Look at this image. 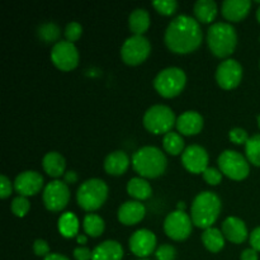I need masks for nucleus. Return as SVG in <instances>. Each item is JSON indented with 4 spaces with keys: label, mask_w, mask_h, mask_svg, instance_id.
<instances>
[{
    "label": "nucleus",
    "mask_w": 260,
    "mask_h": 260,
    "mask_svg": "<svg viewBox=\"0 0 260 260\" xmlns=\"http://www.w3.org/2000/svg\"><path fill=\"white\" fill-rule=\"evenodd\" d=\"M38 36L42 38L45 42H55L60 37V28L55 23H43L40 28H38Z\"/></svg>",
    "instance_id": "nucleus-32"
},
{
    "label": "nucleus",
    "mask_w": 260,
    "mask_h": 260,
    "mask_svg": "<svg viewBox=\"0 0 260 260\" xmlns=\"http://www.w3.org/2000/svg\"><path fill=\"white\" fill-rule=\"evenodd\" d=\"M249 241H250L251 248L260 253V226L251 231L250 235H249Z\"/></svg>",
    "instance_id": "nucleus-42"
},
{
    "label": "nucleus",
    "mask_w": 260,
    "mask_h": 260,
    "mask_svg": "<svg viewBox=\"0 0 260 260\" xmlns=\"http://www.w3.org/2000/svg\"><path fill=\"white\" fill-rule=\"evenodd\" d=\"M118 220L119 222L126 226L137 225L140 221L144 220L146 215V208L139 201H127L118 208Z\"/></svg>",
    "instance_id": "nucleus-18"
},
{
    "label": "nucleus",
    "mask_w": 260,
    "mask_h": 260,
    "mask_svg": "<svg viewBox=\"0 0 260 260\" xmlns=\"http://www.w3.org/2000/svg\"><path fill=\"white\" fill-rule=\"evenodd\" d=\"M152 7L164 15H172L177 12L178 3L175 0H156L152 2Z\"/></svg>",
    "instance_id": "nucleus-34"
},
{
    "label": "nucleus",
    "mask_w": 260,
    "mask_h": 260,
    "mask_svg": "<svg viewBox=\"0 0 260 260\" xmlns=\"http://www.w3.org/2000/svg\"><path fill=\"white\" fill-rule=\"evenodd\" d=\"M151 43L145 36H131L121 47V57L127 65L136 66L144 62L150 55Z\"/></svg>",
    "instance_id": "nucleus-9"
},
{
    "label": "nucleus",
    "mask_w": 260,
    "mask_h": 260,
    "mask_svg": "<svg viewBox=\"0 0 260 260\" xmlns=\"http://www.w3.org/2000/svg\"><path fill=\"white\" fill-rule=\"evenodd\" d=\"M245 156L249 162L260 168V134L251 136L245 144Z\"/></svg>",
    "instance_id": "nucleus-31"
},
{
    "label": "nucleus",
    "mask_w": 260,
    "mask_h": 260,
    "mask_svg": "<svg viewBox=\"0 0 260 260\" xmlns=\"http://www.w3.org/2000/svg\"><path fill=\"white\" fill-rule=\"evenodd\" d=\"M73 255L75 260H91L93 258V250H90L86 246H78L74 249Z\"/></svg>",
    "instance_id": "nucleus-41"
},
{
    "label": "nucleus",
    "mask_w": 260,
    "mask_h": 260,
    "mask_svg": "<svg viewBox=\"0 0 260 260\" xmlns=\"http://www.w3.org/2000/svg\"><path fill=\"white\" fill-rule=\"evenodd\" d=\"M258 259H259L258 251L254 250L253 248L245 249L240 255V260H258Z\"/></svg>",
    "instance_id": "nucleus-43"
},
{
    "label": "nucleus",
    "mask_w": 260,
    "mask_h": 260,
    "mask_svg": "<svg viewBox=\"0 0 260 260\" xmlns=\"http://www.w3.org/2000/svg\"><path fill=\"white\" fill-rule=\"evenodd\" d=\"M177 208H178V211H184V208H185L184 202H179V203H178Z\"/></svg>",
    "instance_id": "nucleus-47"
},
{
    "label": "nucleus",
    "mask_w": 260,
    "mask_h": 260,
    "mask_svg": "<svg viewBox=\"0 0 260 260\" xmlns=\"http://www.w3.org/2000/svg\"><path fill=\"white\" fill-rule=\"evenodd\" d=\"M33 251H35V254L37 256H43V258H46V256L48 255L50 253V245H48V243L46 240H42V239H37V240L33 243Z\"/></svg>",
    "instance_id": "nucleus-39"
},
{
    "label": "nucleus",
    "mask_w": 260,
    "mask_h": 260,
    "mask_svg": "<svg viewBox=\"0 0 260 260\" xmlns=\"http://www.w3.org/2000/svg\"><path fill=\"white\" fill-rule=\"evenodd\" d=\"M127 193L135 198V201H145L151 197L152 188L150 183L145 178L136 177L132 178L127 183Z\"/></svg>",
    "instance_id": "nucleus-25"
},
{
    "label": "nucleus",
    "mask_w": 260,
    "mask_h": 260,
    "mask_svg": "<svg viewBox=\"0 0 260 260\" xmlns=\"http://www.w3.org/2000/svg\"><path fill=\"white\" fill-rule=\"evenodd\" d=\"M193 221L184 211H173L165 217L164 233L174 241H183L189 238L192 233Z\"/></svg>",
    "instance_id": "nucleus-10"
},
{
    "label": "nucleus",
    "mask_w": 260,
    "mask_h": 260,
    "mask_svg": "<svg viewBox=\"0 0 260 260\" xmlns=\"http://www.w3.org/2000/svg\"><path fill=\"white\" fill-rule=\"evenodd\" d=\"M62 178H63L62 182H65L66 184H74V183L78 182V174H76V172H74V170H69V172H66Z\"/></svg>",
    "instance_id": "nucleus-44"
},
{
    "label": "nucleus",
    "mask_w": 260,
    "mask_h": 260,
    "mask_svg": "<svg viewBox=\"0 0 260 260\" xmlns=\"http://www.w3.org/2000/svg\"><path fill=\"white\" fill-rule=\"evenodd\" d=\"M250 8V0H225L221 5V13L230 22H240L249 14Z\"/></svg>",
    "instance_id": "nucleus-20"
},
{
    "label": "nucleus",
    "mask_w": 260,
    "mask_h": 260,
    "mask_svg": "<svg viewBox=\"0 0 260 260\" xmlns=\"http://www.w3.org/2000/svg\"><path fill=\"white\" fill-rule=\"evenodd\" d=\"M187 84V75L183 69L177 66L162 69L154 79V88L164 98H174L179 95Z\"/></svg>",
    "instance_id": "nucleus-6"
},
{
    "label": "nucleus",
    "mask_w": 260,
    "mask_h": 260,
    "mask_svg": "<svg viewBox=\"0 0 260 260\" xmlns=\"http://www.w3.org/2000/svg\"><path fill=\"white\" fill-rule=\"evenodd\" d=\"M162 147L170 155H179L184 151V140L179 132H168L162 139Z\"/></svg>",
    "instance_id": "nucleus-30"
},
{
    "label": "nucleus",
    "mask_w": 260,
    "mask_h": 260,
    "mask_svg": "<svg viewBox=\"0 0 260 260\" xmlns=\"http://www.w3.org/2000/svg\"><path fill=\"white\" fill-rule=\"evenodd\" d=\"M128 27L134 35L144 36L150 27V14L145 8L132 10L128 17Z\"/></svg>",
    "instance_id": "nucleus-24"
},
{
    "label": "nucleus",
    "mask_w": 260,
    "mask_h": 260,
    "mask_svg": "<svg viewBox=\"0 0 260 260\" xmlns=\"http://www.w3.org/2000/svg\"><path fill=\"white\" fill-rule=\"evenodd\" d=\"M217 4L213 0H198L193 7L196 19L201 23L213 22L217 15Z\"/></svg>",
    "instance_id": "nucleus-26"
},
{
    "label": "nucleus",
    "mask_w": 260,
    "mask_h": 260,
    "mask_svg": "<svg viewBox=\"0 0 260 260\" xmlns=\"http://www.w3.org/2000/svg\"><path fill=\"white\" fill-rule=\"evenodd\" d=\"M168 159L164 152L156 146H144L132 155V168L145 179H155L167 170Z\"/></svg>",
    "instance_id": "nucleus-2"
},
{
    "label": "nucleus",
    "mask_w": 260,
    "mask_h": 260,
    "mask_svg": "<svg viewBox=\"0 0 260 260\" xmlns=\"http://www.w3.org/2000/svg\"><path fill=\"white\" fill-rule=\"evenodd\" d=\"M222 234L229 241L234 244H243L249 236L245 222L241 218L234 216H230L223 221Z\"/></svg>",
    "instance_id": "nucleus-19"
},
{
    "label": "nucleus",
    "mask_w": 260,
    "mask_h": 260,
    "mask_svg": "<svg viewBox=\"0 0 260 260\" xmlns=\"http://www.w3.org/2000/svg\"><path fill=\"white\" fill-rule=\"evenodd\" d=\"M256 19H258V22L260 23V5L258 9H256Z\"/></svg>",
    "instance_id": "nucleus-48"
},
{
    "label": "nucleus",
    "mask_w": 260,
    "mask_h": 260,
    "mask_svg": "<svg viewBox=\"0 0 260 260\" xmlns=\"http://www.w3.org/2000/svg\"><path fill=\"white\" fill-rule=\"evenodd\" d=\"M129 162H131V160H129L128 155L122 150H117V151L107 155V157L104 159V170H106L107 174L118 177V175L124 174L127 172Z\"/></svg>",
    "instance_id": "nucleus-21"
},
{
    "label": "nucleus",
    "mask_w": 260,
    "mask_h": 260,
    "mask_svg": "<svg viewBox=\"0 0 260 260\" xmlns=\"http://www.w3.org/2000/svg\"><path fill=\"white\" fill-rule=\"evenodd\" d=\"M63 35H65L66 41L69 42H75L83 35V25L79 22H70L66 24L65 30H63Z\"/></svg>",
    "instance_id": "nucleus-35"
},
{
    "label": "nucleus",
    "mask_w": 260,
    "mask_h": 260,
    "mask_svg": "<svg viewBox=\"0 0 260 260\" xmlns=\"http://www.w3.org/2000/svg\"><path fill=\"white\" fill-rule=\"evenodd\" d=\"M217 162L221 173L233 180H244L250 173V165L246 156L235 150L221 152Z\"/></svg>",
    "instance_id": "nucleus-8"
},
{
    "label": "nucleus",
    "mask_w": 260,
    "mask_h": 260,
    "mask_svg": "<svg viewBox=\"0 0 260 260\" xmlns=\"http://www.w3.org/2000/svg\"><path fill=\"white\" fill-rule=\"evenodd\" d=\"M43 260H70L68 256L62 255V254H58V253H51L48 254Z\"/></svg>",
    "instance_id": "nucleus-45"
},
{
    "label": "nucleus",
    "mask_w": 260,
    "mask_h": 260,
    "mask_svg": "<svg viewBox=\"0 0 260 260\" xmlns=\"http://www.w3.org/2000/svg\"><path fill=\"white\" fill-rule=\"evenodd\" d=\"M58 231L66 239L76 238L79 235V220L73 212H65L58 218Z\"/></svg>",
    "instance_id": "nucleus-28"
},
{
    "label": "nucleus",
    "mask_w": 260,
    "mask_h": 260,
    "mask_svg": "<svg viewBox=\"0 0 260 260\" xmlns=\"http://www.w3.org/2000/svg\"><path fill=\"white\" fill-rule=\"evenodd\" d=\"M15 192L23 197H30L40 193L43 187V177L36 170H25L17 175L14 183Z\"/></svg>",
    "instance_id": "nucleus-16"
},
{
    "label": "nucleus",
    "mask_w": 260,
    "mask_h": 260,
    "mask_svg": "<svg viewBox=\"0 0 260 260\" xmlns=\"http://www.w3.org/2000/svg\"><path fill=\"white\" fill-rule=\"evenodd\" d=\"M13 187L14 185L12 184L9 178L5 177V175L0 177V197H2V200H5V198H8L12 194Z\"/></svg>",
    "instance_id": "nucleus-40"
},
{
    "label": "nucleus",
    "mask_w": 260,
    "mask_h": 260,
    "mask_svg": "<svg viewBox=\"0 0 260 260\" xmlns=\"http://www.w3.org/2000/svg\"><path fill=\"white\" fill-rule=\"evenodd\" d=\"M201 239H202L205 248L211 253H218L225 246V236H223L222 231L213 228V226L210 229H206Z\"/></svg>",
    "instance_id": "nucleus-27"
},
{
    "label": "nucleus",
    "mask_w": 260,
    "mask_h": 260,
    "mask_svg": "<svg viewBox=\"0 0 260 260\" xmlns=\"http://www.w3.org/2000/svg\"><path fill=\"white\" fill-rule=\"evenodd\" d=\"M108 185L99 178H91L80 184L76 192V201L79 207L86 212L99 210L108 198Z\"/></svg>",
    "instance_id": "nucleus-5"
},
{
    "label": "nucleus",
    "mask_w": 260,
    "mask_h": 260,
    "mask_svg": "<svg viewBox=\"0 0 260 260\" xmlns=\"http://www.w3.org/2000/svg\"><path fill=\"white\" fill-rule=\"evenodd\" d=\"M43 205L51 212H60L70 201V189L61 180H52L45 187L42 193Z\"/></svg>",
    "instance_id": "nucleus-11"
},
{
    "label": "nucleus",
    "mask_w": 260,
    "mask_h": 260,
    "mask_svg": "<svg viewBox=\"0 0 260 260\" xmlns=\"http://www.w3.org/2000/svg\"><path fill=\"white\" fill-rule=\"evenodd\" d=\"M203 124L205 121L201 113L196 111H187L178 117L175 126L182 136H193L202 131Z\"/></svg>",
    "instance_id": "nucleus-17"
},
{
    "label": "nucleus",
    "mask_w": 260,
    "mask_h": 260,
    "mask_svg": "<svg viewBox=\"0 0 260 260\" xmlns=\"http://www.w3.org/2000/svg\"><path fill=\"white\" fill-rule=\"evenodd\" d=\"M216 81L226 90L236 88L243 79V66L235 58L223 60L216 70Z\"/></svg>",
    "instance_id": "nucleus-13"
},
{
    "label": "nucleus",
    "mask_w": 260,
    "mask_h": 260,
    "mask_svg": "<svg viewBox=\"0 0 260 260\" xmlns=\"http://www.w3.org/2000/svg\"><path fill=\"white\" fill-rule=\"evenodd\" d=\"M76 241H78V244H81V245H84V244H86L88 239H86L85 235H81V234H79V235L76 236Z\"/></svg>",
    "instance_id": "nucleus-46"
},
{
    "label": "nucleus",
    "mask_w": 260,
    "mask_h": 260,
    "mask_svg": "<svg viewBox=\"0 0 260 260\" xmlns=\"http://www.w3.org/2000/svg\"><path fill=\"white\" fill-rule=\"evenodd\" d=\"M104 228H106V223L101 216L95 215V213H88L84 217L83 229L86 235L91 236V238H98L104 233Z\"/></svg>",
    "instance_id": "nucleus-29"
},
{
    "label": "nucleus",
    "mask_w": 260,
    "mask_h": 260,
    "mask_svg": "<svg viewBox=\"0 0 260 260\" xmlns=\"http://www.w3.org/2000/svg\"><path fill=\"white\" fill-rule=\"evenodd\" d=\"M51 60L60 70L71 71L79 63V51L73 42L58 41L51 50Z\"/></svg>",
    "instance_id": "nucleus-12"
},
{
    "label": "nucleus",
    "mask_w": 260,
    "mask_h": 260,
    "mask_svg": "<svg viewBox=\"0 0 260 260\" xmlns=\"http://www.w3.org/2000/svg\"><path fill=\"white\" fill-rule=\"evenodd\" d=\"M202 29L196 18L187 14L175 17L167 27L164 41L167 47L175 53H190L202 43Z\"/></svg>",
    "instance_id": "nucleus-1"
},
{
    "label": "nucleus",
    "mask_w": 260,
    "mask_h": 260,
    "mask_svg": "<svg viewBox=\"0 0 260 260\" xmlns=\"http://www.w3.org/2000/svg\"><path fill=\"white\" fill-rule=\"evenodd\" d=\"M142 122L145 128L151 134L167 135L177 123V118L170 107L164 104H155L145 112Z\"/></svg>",
    "instance_id": "nucleus-7"
},
{
    "label": "nucleus",
    "mask_w": 260,
    "mask_h": 260,
    "mask_svg": "<svg viewBox=\"0 0 260 260\" xmlns=\"http://www.w3.org/2000/svg\"><path fill=\"white\" fill-rule=\"evenodd\" d=\"M30 208V203L28 201L27 197H23V196H18L14 200L12 201V205H10V210L14 213L17 217H24L28 213Z\"/></svg>",
    "instance_id": "nucleus-33"
},
{
    "label": "nucleus",
    "mask_w": 260,
    "mask_h": 260,
    "mask_svg": "<svg viewBox=\"0 0 260 260\" xmlns=\"http://www.w3.org/2000/svg\"><path fill=\"white\" fill-rule=\"evenodd\" d=\"M207 45L211 52L217 57H228L235 51L238 45V33L233 24L216 22L207 30Z\"/></svg>",
    "instance_id": "nucleus-4"
},
{
    "label": "nucleus",
    "mask_w": 260,
    "mask_h": 260,
    "mask_svg": "<svg viewBox=\"0 0 260 260\" xmlns=\"http://www.w3.org/2000/svg\"><path fill=\"white\" fill-rule=\"evenodd\" d=\"M258 126H259V128H260V116L258 117Z\"/></svg>",
    "instance_id": "nucleus-49"
},
{
    "label": "nucleus",
    "mask_w": 260,
    "mask_h": 260,
    "mask_svg": "<svg viewBox=\"0 0 260 260\" xmlns=\"http://www.w3.org/2000/svg\"><path fill=\"white\" fill-rule=\"evenodd\" d=\"M208 152L200 145H189L182 154V164L193 174H202L208 168Z\"/></svg>",
    "instance_id": "nucleus-15"
},
{
    "label": "nucleus",
    "mask_w": 260,
    "mask_h": 260,
    "mask_svg": "<svg viewBox=\"0 0 260 260\" xmlns=\"http://www.w3.org/2000/svg\"><path fill=\"white\" fill-rule=\"evenodd\" d=\"M177 250L170 244H162L155 250V258L156 260H175Z\"/></svg>",
    "instance_id": "nucleus-36"
},
{
    "label": "nucleus",
    "mask_w": 260,
    "mask_h": 260,
    "mask_svg": "<svg viewBox=\"0 0 260 260\" xmlns=\"http://www.w3.org/2000/svg\"><path fill=\"white\" fill-rule=\"evenodd\" d=\"M156 236L147 229H140L135 231L128 241L129 250L139 258L145 259L151 255L156 249Z\"/></svg>",
    "instance_id": "nucleus-14"
},
{
    "label": "nucleus",
    "mask_w": 260,
    "mask_h": 260,
    "mask_svg": "<svg viewBox=\"0 0 260 260\" xmlns=\"http://www.w3.org/2000/svg\"><path fill=\"white\" fill-rule=\"evenodd\" d=\"M42 168L46 174L52 178L63 177L66 169L65 157L57 151H50L43 156Z\"/></svg>",
    "instance_id": "nucleus-23"
},
{
    "label": "nucleus",
    "mask_w": 260,
    "mask_h": 260,
    "mask_svg": "<svg viewBox=\"0 0 260 260\" xmlns=\"http://www.w3.org/2000/svg\"><path fill=\"white\" fill-rule=\"evenodd\" d=\"M229 139H230L231 142H234V144L236 145H245L250 137H249L248 132L244 128L234 127V128H231L230 132H229Z\"/></svg>",
    "instance_id": "nucleus-37"
},
{
    "label": "nucleus",
    "mask_w": 260,
    "mask_h": 260,
    "mask_svg": "<svg viewBox=\"0 0 260 260\" xmlns=\"http://www.w3.org/2000/svg\"><path fill=\"white\" fill-rule=\"evenodd\" d=\"M123 248L116 240H106L93 249L91 260H122Z\"/></svg>",
    "instance_id": "nucleus-22"
},
{
    "label": "nucleus",
    "mask_w": 260,
    "mask_h": 260,
    "mask_svg": "<svg viewBox=\"0 0 260 260\" xmlns=\"http://www.w3.org/2000/svg\"><path fill=\"white\" fill-rule=\"evenodd\" d=\"M220 197L211 190L198 193L192 202L190 207V217H192L193 225L200 229H210L213 223L217 221L221 213Z\"/></svg>",
    "instance_id": "nucleus-3"
},
{
    "label": "nucleus",
    "mask_w": 260,
    "mask_h": 260,
    "mask_svg": "<svg viewBox=\"0 0 260 260\" xmlns=\"http://www.w3.org/2000/svg\"><path fill=\"white\" fill-rule=\"evenodd\" d=\"M202 175L205 182L210 185H218L221 183V180H222V173H221L220 169H216V168L208 167L202 173Z\"/></svg>",
    "instance_id": "nucleus-38"
},
{
    "label": "nucleus",
    "mask_w": 260,
    "mask_h": 260,
    "mask_svg": "<svg viewBox=\"0 0 260 260\" xmlns=\"http://www.w3.org/2000/svg\"><path fill=\"white\" fill-rule=\"evenodd\" d=\"M140 260H149V259H140Z\"/></svg>",
    "instance_id": "nucleus-50"
}]
</instances>
